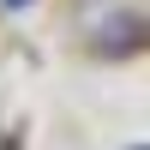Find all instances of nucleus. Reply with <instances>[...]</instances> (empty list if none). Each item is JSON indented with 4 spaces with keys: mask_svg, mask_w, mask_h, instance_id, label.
I'll return each instance as SVG.
<instances>
[{
    "mask_svg": "<svg viewBox=\"0 0 150 150\" xmlns=\"http://www.w3.org/2000/svg\"><path fill=\"white\" fill-rule=\"evenodd\" d=\"M6 6H30V0H6Z\"/></svg>",
    "mask_w": 150,
    "mask_h": 150,
    "instance_id": "1",
    "label": "nucleus"
}]
</instances>
